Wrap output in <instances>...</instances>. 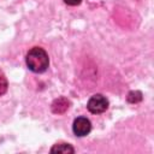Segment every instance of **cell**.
I'll use <instances>...</instances> for the list:
<instances>
[{"label":"cell","mask_w":154,"mask_h":154,"mask_svg":"<svg viewBox=\"0 0 154 154\" xmlns=\"http://www.w3.org/2000/svg\"><path fill=\"white\" fill-rule=\"evenodd\" d=\"M91 131V123L87 117H77L72 123V132L78 136L83 137L87 136Z\"/></svg>","instance_id":"obj_3"},{"label":"cell","mask_w":154,"mask_h":154,"mask_svg":"<svg viewBox=\"0 0 154 154\" xmlns=\"http://www.w3.org/2000/svg\"><path fill=\"white\" fill-rule=\"evenodd\" d=\"M7 88H8V83L6 77L4 75H0V96L7 91Z\"/></svg>","instance_id":"obj_7"},{"label":"cell","mask_w":154,"mask_h":154,"mask_svg":"<svg viewBox=\"0 0 154 154\" xmlns=\"http://www.w3.org/2000/svg\"><path fill=\"white\" fill-rule=\"evenodd\" d=\"M108 105L109 102L106 96H103L102 94H95L88 100L87 108L93 114H101L108 108Z\"/></svg>","instance_id":"obj_2"},{"label":"cell","mask_w":154,"mask_h":154,"mask_svg":"<svg viewBox=\"0 0 154 154\" xmlns=\"http://www.w3.org/2000/svg\"><path fill=\"white\" fill-rule=\"evenodd\" d=\"M49 152L53 154H69L75 153V148L69 143H57L51 148Z\"/></svg>","instance_id":"obj_5"},{"label":"cell","mask_w":154,"mask_h":154,"mask_svg":"<svg viewBox=\"0 0 154 154\" xmlns=\"http://www.w3.org/2000/svg\"><path fill=\"white\" fill-rule=\"evenodd\" d=\"M66 5H69V6H77V5H79L83 0H63Z\"/></svg>","instance_id":"obj_8"},{"label":"cell","mask_w":154,"mask_h":154,"mask_svg":"<svg viewBox=\"0 0 154 154\" xmlns=\"http://www.w3.org/2000/svg\"><path fill=\"white\" fill-rule=\"evenodd\" d=\"M69 100L65 99V97H59V99H55L52 103V112L55 113V114H60V113H64L67 108H69Z\"/></svg>","instance_id":"obj_4"},{"label":"cell","mask_w":154,"mask_h":154,"mask_svg":"<svg viewBox=\"0 0 154 154\" xmlns=\"http://www.w3.org/2000/svg\"><path fill=\"white\" fill-rule=\"evenodd\" d=\"M126 100H128V102H130V103H137V102H140V101L142 100V93L138 91V90H136V91H130V93L128 94Z\"/></svg>","instance_id":"obj_6"},{"label":"cell","mask_w":154,"mask_h":154,"mask_svg":"<svg viewBox=\"0 0 154 154\" xmlns=\"http://www.w3.org/2000/svg\"><path fill=\"white\" fill-rule=\"evenodd\" d=\"M26 67L34 73H42L49 66L48 53L42 47H32L28 51L25 55Z\"/></svg>","instance_id":"obj_1"}]
</instances>
